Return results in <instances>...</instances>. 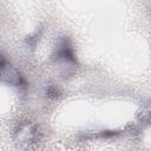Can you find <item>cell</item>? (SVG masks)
<instances>
[{"label": "cell", "instance_id": "6da1fadb", "mask_svg": "<svg viewBox=\"0 0 151 151\" xmlns=\"http://www.w3.org/2000/svg\"><path fill=\"white\" fill-rule=\"evenodd\" d=\"M55 60L58 63H60L63 66H65V65H67V66H70V65L74 66L77 64L74 51H73V48L70 45V41L67 39H64L63 41H60V44H59V46L57 48Z\"/></svg>", "mask_w": 151, "mask_h": 151}, {"label": "cell", "instance_id": "7a4b0ae2", "mask_svg": "<svg viewBox=\"0 0 151 151\" xmlns=\"http://www.w3.org/2000/svg\"><path fill=\"white\" fill-rule=\"evenodd\" d=\"M46 93H47V96H48V97H51V96L55 97V96L58 94V90H57V87H54V86H48V88H47Z\"/></svg>", "mask_w": 151, "mask_h": 151}]
</instances>
